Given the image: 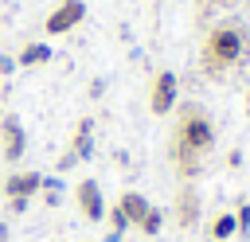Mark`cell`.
I'll use <instances>...</instances> for the list:
<instances>
[{"mask_svg": "<svg viewBox=\"0 0 250 242\" xmlns=\"http://www.w3.org/2000/svg\"><path fill=\"white\" fill-rule=\"evenodd\" d=\"M82 20H86V4H82V0H59V4L47 12L43 31H47V35H66V31H74Z\"/></svg>", "mask_w": 250, "mask_h": 242, "instance_id": "8", "label": "cell"}, {"mask_svg": "<svg viewBox=\"0 0 250 242\" xmlns=\"http://www.w3.org/2000/svg\"><path fill=\"white\" fill-rule=\"evenodd\" d=\"M23 152H27V133H23V121L16 117V113H4L0 117V156H4V164H20L23 160Z\"/></svg>", "mask_w": 250, "mask_h": 242, "instance_id": "5", "label": "cell"}, {"mask_svg": "<svg viewBox=\"0 0 250 242\" xmlns=\"http://www.w3.org/2000/svg\"><path fill=\"white\" fill-rule=\"evenodd\" d=\"M215 141H219L215 117L199 101H180L176 105L172 141H168V164H172V172L184 183H191L203 172V160L215 152Z\"/></svg>", "mask_w": 250, "mask_h": 242, "instance_id": "1", "label": "cell"}, {"mask_svg": "<svg viewBox=\"0 0 250 242\" xmlns=\"http://www.w3.org/2000/svg\"><path fill=\"white\" fill-rule=\"evenodd\" d=\"M0 242H8V222L0 219Z\"/></svg>", "mask_w": 250, "mask_h": 242, "instance_id": "19", "label": "cell"}, {"mask_svg": "<svg viewBox=\"0 0 250 242\" xmlns=\"http://www.w3.org/2000/svg\"><path fill=\"white\" fill-rule=\"evenodd\" d=\"M117 242H121V238H117Z\"/></svg>", "mask_w": 250, "mask_h": 242, "instance_id": "20", "label": "cell"}, {"mask_svg": "<svg viewBox=\"0 0 250 242\" xmlns=\"http://www.w3.org/2000/svg\"><path fill=\"white\" fill-rule=\"evenodd\" d=\"M117 207H121V215L129 219V226H137V222L145 219V211H148L152 203H148V199H145L141 191H121V195H117Z\"/></svg>", "mask_w": 250, "mask_h": 242, "instance_id": "11", "label": "cell"}, {"mask_svg": "<svg viewBox=\"0 0 250 242\" xmlns=\"http://www.w3.org/2000/svg\"><path fill=\"white\" fill-rule=\"evenodd\" d=\"M70 195H74L78 215H82L86 222H102V219H105V195H102V183H98V180H78Z\"/></svg>", "mask_w": 250, "mask_h": 242, "instance_id": "6", "label": "cell"}, {"mask_svg": "<svg viewBox=\"0 0 250 242\" xmlns=\"http://www.w3.org/2000/svg\"><path fill=\"white\" fill-rule=\"evenodd\" d=\"M39 187H43V172L12 168V172H8V180H4V203H8V211H12V215H23V211H27V203L39 195Z\"/></svg>", "mask_w": 250, "mask_h": 242, "instance_id": "3", "label": "cell"}, {"mask_svg": "<svg viewBox=\"0 0 250 242\" xmlns=\"http://www.w3.org/2000/svg\"><path fill=\"white\" fill-rule=\"evenodd\" d=\"M47 62H51V43H23L16 51V66H23V70H35Z\"/></svg>", "mask_w": 250, "mask_h": 242, "instance_id": "10", "label": "cell"}, {"mask_svg": "<svg viewBox=\"0 0 250 242\" xmlns=\"http://www.w3.org/2000/svg\"><path fill=\"white\" fill-rule=\"evenodd\" d=\"M176 105H180V78H176V70H156L152 86H148V113L168 117Z\"/></svg>", "mask_w": 250, "mask_h": 242, "instance_id": "4", "label": "cell"}, {"mask_svg": "<svg viewBox=\"0 0 250 242\" xmlns=\"http://www.w3.org/2000/svg\"><path fill=\"white\" fill-rule=\"evenodd\" d=\"M66 152H70L74 160H90V156H94V117H78Z\"/></svg>", "mask_w": 250, "mask_h": 242, "instance_id": "9", "label": "cell"}, {"mask_svg": "<svg viewBox=\"0 0 250 242\" xmlns=\"http://www.w3.org/2000/svg\"><path fill=\"white\" fill-rule=\"evenodd\" d=\"M234 226H238V234L250 230V203H238V211H234Z\"/></svg>", "mask_w": 250, "mask_h": 242, "instance_id": "16", "label": "cell"}, {"mask_svg": "<svg viewBox=\"0 0 250 242\" xmlns=\"http://www.w3.org/2000/svg\"><path fill=\"white\" fill-rule=\"evenodd\" d=\"M12 70H16V59H12V55H0V74H4V78H8V74H12Z\"/></svg>", "mask_w": 250, "mask_h": 242, "instance_id": "18", "label": "cell"}, {"mask_svg": "<svg viewBox=\"0 0 250 242\" xmlns=\"http://www.w3.org/2000/svg\"><path fill=\"white\" fill-rule=\"evenodd\" d=\"M207 234H211L215 242H227V238H234V234H238V226H234V211H223V215H215V219H211V226H207Z\"/></svg>", "mask_w": 250, "mask_h": 242, "instance_id": "12", "label": "cell"}, {"mask_svg": "<svg viewBox=\"0 0 250 242\" xmlns=\"http://www.w3.org/2000/svg\"><path fill=\"white\" fill-rule=\"evenodd\" d=\"M246 59H250V27L238 16L215 20L199 47V70L207 78H227L230 70H242Z\"/></svg>", "mask_w": 250, "mask_h": 242, "instance_id": "2", "label": "cell"}, {"mask_svg": "<svg viewBox=\"0 0 250 242\" xmlns=\"http://www.w3.org/2000/svg\"><path fill=\"white\" fill-rule=\"evenodd\" d=\"M199 215H203V195H199L191 183H184V187L172 195V222H176L180 230H191V226L199 222Z\"/></svg>", "mask_w": 250, "mask_h": 242, "instance_id": "7", "label": "cell"}, {"mask_svg": "<svg viewBox=\"0 0 250 242\" xmlns=\"http://www.w3.org/2000/svg\"><path fill=\"white\" fill-rule=\"evenodd\" d=\"M105 222H109V242H117L125 230H129V219L121 215V207L113 203V207H105Z\"/></svg>", "mask_w": 250, "mask_h": 242, "instance_id": "14", "label": "cell"}, {"mask_svg": "<svg viewBox=\"0 0 250 242\" xmlns=\"http://www.w3.org/2000/svg\"><path fill=\"white\" fill-rule=\"evenodd\" d=\"M137 230H141L145 238H156V234L164 230V211H160V207H148V211H145V219L137 222Z\"/></svg>", "mask_w": 250, "mask_h": 242, "instance_id": "13", "label": "cell"}, {"mask_svg": "<svg viewBox=\"0 0 250 242\" xmlns=\"http://www.w3.org/2000/svg\"><path fill=\"white\" fill-rule=\"evenodd\" d=\"M39 195L55 207L59 199H62V183H59V176H43V187H39Z\"/></svg>", "mask_w": 250, "mask_h": 242, "instance_id": "15", "label": "cell"}, {"mask_svg": "<svg viewBox=\"0 0 250 242\" xmlns=\"http://www.w3.org/2000/svg\"><path fill=\"white\" fill-rule=\"evenodd\" d=\"M234 0H199V16H215V12H223V8H230Z\"/></svg>", "mask_w": 250, "mask_h": 242, "instance_id": "17", "label": "cell"}]
</instances>
